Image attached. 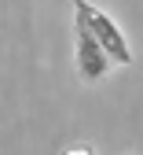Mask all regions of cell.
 <instances>
[{
	"label": "cell",
	"instance_id": "1",
	"mask_svg": "<svg viewBox=\"0 0 143 155\" xmlns=\"http://www.w3.org/2000/svg\"><path fill=\"white\" fill-rule=\"evenodd\" d=\"M73 4V18L81 26H85L88 33H92V41L103 48V55L110 63H117V67H132V48H129V41H125V33L117 30V22L107 15V11H99L95 4H88V0H70Z\"/></svg>",
	"mask_w": 143,
	"mask_h": 155
},
{
	"label": "cell",
	"instance_id": "2",
	"mask_svg": "<svg viewBox=\"0 0 143 155\" xmlns=\"http://www.w3.org/2000/svg\"><path fill=\"white\" fill-rule=\"evenodd\" d=\"M73 37H77V70H81V78H85L88 85L103 81L107 70H110V59L103 55V48L92 41V33L81 26L77 18H73Z\"/></svg>",
	"mask_w": 143,
	"mask_h": 155
},
{
	"label": "cell",
	"instance_id": "3",
	"mask_svg": "<svg viewBox=\"0 0 143 155\" xmlns=\"http://www.w3.org/2000/svg\"><path fill=\"white\" fill-rule=\"evenodd\" d=\"M63 155H95V148H92V144H73V148L63 151Z\"/></svg>",
	"mask_w": 143,
	"mask_h": 155
}]
</instances>
